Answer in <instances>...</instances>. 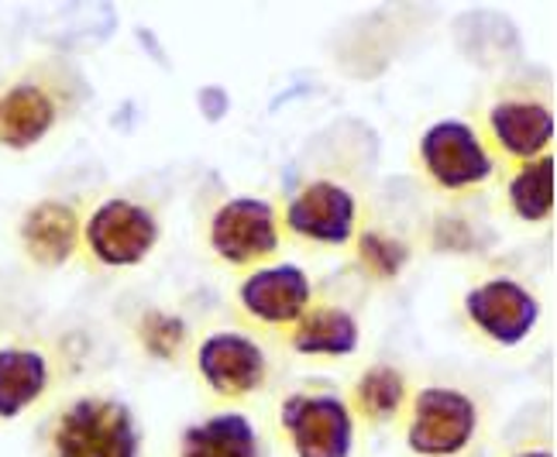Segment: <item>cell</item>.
Returning a JSON list of instances; mask_svg holds the SVG:
<instances>
[{
  "label": "cell",
  "mask_w": 557,
  "mask_h": 457,
  "mask_svg": "<svg viewBox=\"0 0 557 457\" xmlns=\"http://www.w3.org/2000/svg\"><path fill=\"white\" fill-rule=\"evenodd\" d=\"M52 385V361L41 347H0V420H17Z\"/></svg>",
  "instance_id": "14"
},
{
  "label": "cell",
  "mask_w": 557,
  "mask_h": 457,
  "mask_svg": "<svg viewBox=\"0 0 557 457\" xmlns=\"http://www.w3.org/2000/svg\"><path fill=\"white\" fill-rule=\"evenodd\" d=\"M358 320L341 307H310L289 326V344L307 358H348L358 347Z\"/></svg>",
  "instance_id": "16"
},
{
  "label": "cell",
  "mask_w": 557,
  "mask_h": 457,
  "mask_svg": "<svg viewBox=\"0 0 557 457\" xmlns=\"http://www.w3.org/2000/svg\"><path fill=\"white\" fill-rule=\"evenodd\" d=\"M210 248L221 261L234 269L259 265V261L272 258L283 242L278 231V213L269 200L259 196H234L218 213L210 217Z\"/></svg>",
  "instance_id": "6"
},
{
  "label": "cell",
  "mask_w": 557,
  "mask_h": 457,
  "mask_svg": "<svg viewBox=\"0 0 557 457\" xmlns=\"http://www.w3.org/2000/svg\"><path fill=\"white\" fill-rule=\"evenodd\" d=\"M465 313L485 341L517 347L537 331L541 299L517 279H485L465 293Z\"/></svg>",
  "instance_id": "7"
},
{
  "label": "cell",
  "mask_w": 557,
  "mask_h": 457,
  "mask_svg": "<svg viewBox=\"0 0 557 457\" xmlns=\"http://www.w3.org/2000/svg\"><path fill=\"white\" fill-rule=\"evenodd\" d=\"M278 423L296 457H351L355 409L337 392H296L283 403Z\"/></svg>",
  "instance_id": "3"
},
{
  "label": "cell",
  "mask_w": 557,
  "mask_h": 457,
  "mask_svg": "<svg viewBox=\"0 0 557 457\" xmlns=\"http://www.w3.org/2000/svg\"><path fill=\"white\" fill-rule=\"evenodd\" d=\"M479 430V406L471 396L447 385H426L413 396L406 447L417 457H455Z\"/></svg>",
  "instance_id": "4"
},
{
  "label": "cell",
  "mask_w": 557,
  "mask_h": 457,
  "mask_svg": "<svg viewBox=\"0 0 557 457\" xmlns=\"http://www.w3.org/2000/svg\"><path fill=\"white\" fill-rule=\"evenodd\" d=\"M420 165L437 189L468 193L496 176V156L475 124L444 118L420 135Z\"/></svg>",
  "instance_id": "2"
},
{
  "label": "cell",
  "mask_w": 557,
  "mask_h": 457,
  "mask_svg": "<svg viewBox=\"0 0 557 457\" xmlns=\"http://www.w3.org/2000/svg\"><path fill=\"white\" fill-rule=\"evenodd\" d=\"M506 200L517 221L544 224L554 213V156L520 162L506 183Z\"/></svg>",
  "instance_id": "17"
},
{
  "label": "cell",
  "mask_w": 557,
  "mask_h": 457,
  "mask_svg": "<svg viewBox=\"0 0 557 457\" xmlns=\"http://www.w3.org/2000/svg\"><path fill=\"white\" fill-rule=\"evenodd\" d=\"M358 261L366 265L369 275H375V279H393L406 265V245L396 242V237H389V234L361 231L358 234Z\"/></svg>",
  "instance_id": "20"
},
{
  "label": "cell",
  "mask_w": 557,
  "mask_h": 457,
  "mask_svg": "<svg viewBox=\"0 0 557 457\" xmlns=\"http://www.w3.org/2000/svg\"><path fill=\"white\" fill-rule=\"evenodd\" d=\"M138 341H141V347L152 358L173 361V358H180V351L186 347V323L176 313L148 310L138 320Z\"/></svg>",
  "instance_id": "19"
},
{
  "label": "cell",
  "mask_w": 557,
  "mask_h": 457,
  "mask_svg": "<svg viewBox=\"0 0 557 457\" xmlns=\"http://www.w3.org/2000/svg\"><path fill=\"white\" fill-rule=\"evenodd\" d=\"M242 310L265 326H293L313 307V286L310 275L299 265H262L242 279L238 286Z\"/></svg>",
  "instance_id": "10"
},
{
  "label": "cell",
  "mask_w": 557,
  "mask_h": 457,
  "mask_svg": "<svg viewBox=\"0 0 557 457\" xmlns=\"http://www.w3.org/2000/svg\"><path fill=\"white\" fill-rule=\"evenodd\" d=\"M59 121L55 97L32 79H17L0 90V145L28 151L49 135Z\"/></svg>",
  "instance_id": "13"
},
{
  "label": "cell",
  "mask_w": 557,
  "mask_h": 457,
  "mask_svg": "<svg viewBox=\"0 0 557 457\" xmlns=\"http://www.w3.org/2000/svg\"><path fill=\"white\" fill-rule=\"evenodd\" d=\"M21 251H25L35 265L59 269L79 251L83 245V224L79 213L62 200H41L25 217H21Z\"/></svg>",
  "instance_id": "12"
},
{
  "label": "cell",
  "mask_w": 557,
  "mask_h": 457,
  "mask_svg": "<svg viewBox=\"0 0 557 457\" xmlns=\"http://www.w3.org/2000/svg\"><path fill=\"white\" fill-rule=\"evenodd\" d=\"M406 392L410 388H406L399 368L372 365L358 375L351 388V409H358V417L369 423H393L406 406Z\"/></svg>",
  "instance_id": "18"
},
{
  "label": "cell",
  "mask_w": 557,
  "mask_h": 457,
  "mask_svg": "<svg viewBox=\"0 0 557 457\" xmlns=\"http://www.w3.org/2000/svg\"><path fill=\"white\" fill-rule=\"evenodd\" d=\"M283 221L310 245L345 248L358 231V200L348 186L317 180L293 196Z\"/></svg>",
  "instance_id": "9"
},
{
  "label": "cell",
  "mask_w": 557,
  "mask_h": 457,
  "mask_svg": "<svg viewBox=\"0 0 557 457\" xmlns=\"http://www.w3.org/2000/svg\"><path fill=\"white\" fill-rule=\"evenodd\" d=\"M180 457H262L259 427L245 412H213L183 433Z\"/></svg>",
  "instance_id": "15"
},
{
  "label": "cell",
  "mask_w": 557,
  "mask_h": 457,
  "mask_svg": "<svg viewBox=\"0 0 557 457\" xmlns=\"http://www.w3.org/2000/svg\"><path fill=\"white\" fill-rule=\"evenodd\" d=\"M83 245L107 269H132L159 245V221L148 207L114 196L87 217Z\"/></svg>",
  "instance_id": "5"
},
{
  "label": "cell",
  "mask_w": 557,
  "mask_h": 457,
  "mask_svg": "<svg viewBox=\"0 0 557 457\" xmlns=\"http://www.w3.org/2000/svg\"><path fill=\"white\" fill-rule=\"evenodd\" d=\"M197 372L213 396L245 399L265 385L269 355L259 341L242 331H218L200 341Z\"/></svg>",
  "instance_id": "8"
},
{
  "label": "cell",
  "mask_w": 557,
  "mask_h": 457,
  "mask_svg": "<svg viewBox=\"0 0 557 457\" xmlns=\"http://www.w3.org/2000/svg\"><path fill=\"white\" fill-rule=\"evenodd\" d=\"M49 457H141V427L127 403L111 396H76L46 433Z\"/></svg>",
  "instance_id": "1"
},
{
  "label": "cell",
  "mask_w": 557,
  "mask_h": 457,
  "mask_svg": "<svg viewBox=\"0 0 557 457\" xmlns=\"http://www.w3.org/2000/svg\"><path fill=\"white\" fill-rule=\"evenodd\" d=\"M512 457H554L550 450H523V454H512Z\"/></svg>",
  "instance_id": "21"
},
{
  "label": "cell",
  "mask_w": 557,
  "mask_h": 457,
  "mask_svg": "<svg viewBox=\"0 0 557 457\" xmlns=\"http://www.w3.org/2000/svg\"><path fill=\"white\" fill-rule=\"evenodd\" d=\"M488 135L506 159L533 162L554 141V111L544 100H499L488 107Z\"/></svg>",
  "instance_id": "11"
}]
</instances>
